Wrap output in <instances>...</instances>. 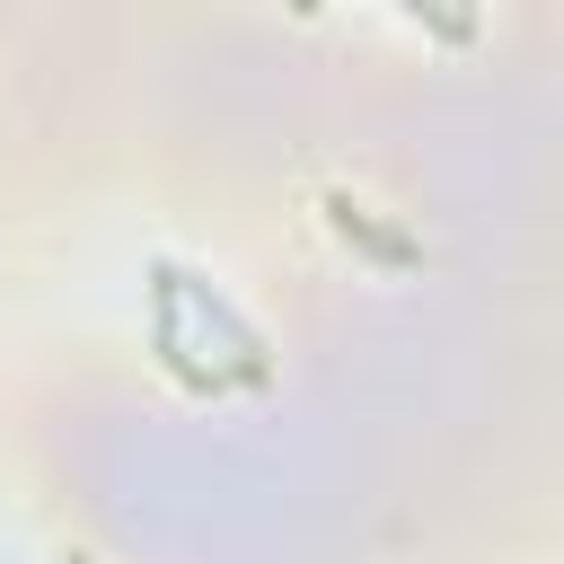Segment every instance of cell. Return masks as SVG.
<instances>
[{"instance_id":"cell-1","label":"cell","mask_w":564,"mask_h":564,"mask_svg":"<svg viewBox=\"0 0 564 564\" xmlns=\"http://www.w3.org/2000/svg\"><path fill=\"white\" fill-rule=\"evenodd\" d=\"M335 229H344V238H370V247H379V256H397V264L414 256V247H405V238H388V229H379L361 203H335Z\"/></svg>"},{"instance_id":"cell-2","label":"cell","mask_w":564,"mask_h":564,"mask_svg":"<svg viewBox=\"0 0 564 564\" xmlns=\"http://www.w3.org/2000/svg\"><path fill=\"white\" fill-rule=\"evenodd\" d=\"M70 564H88V555H70Z\"/></svg>"}]
</instances>
